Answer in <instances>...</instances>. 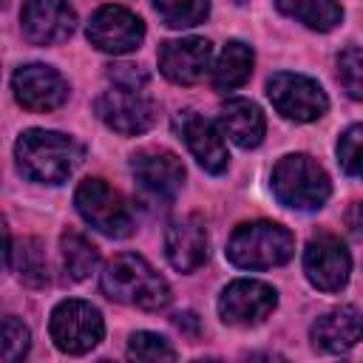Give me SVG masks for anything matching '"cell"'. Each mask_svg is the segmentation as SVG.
<instances>
[{"label":"cell","instance_id":"17","mask_svg":"<svg viewBox=\"0 0 363 363\" xmlns=\"http://www.w3.org/2000/svg\"><path fill=\"white\" fill-rule=\"evenodd\" d=\"M164 252L167 261L179 272H193L207 261V227L204 218L190 213L176 221H170L164 233Z\"/></svg>","mask_w":363,"mask_h":363},{"label":"cell","instance_id":"6","mask_svg":"<svg viewBox=\"0 0 363 363\" xmlns=\"http://www.w3.org/2000/svg\"><path fill=\"white\" fill-rule=\"evenodd\" d=\"M48 332L60 352L85 354L102 340L105 323H102V315L96 306H91L88 301L71 298V301H62L54 306Z\"/></svg>","mask_w":363,"mask_h":363},{"label":"cell","instance_id":"30","mask_svg":"<svg viewBox=\"0 0 363 363\" xmlns=\"http://www.w3.org/2000/svg\"><path fill=\"white\" fill-rule=\"evenodd\" d=\"M9 252H11V241H9V227H6V218L0 216V267L9 261Z\"/></svg>","mask_w":363,"mask_h":363},{"label":"cell","instance_id":"28","mask_svg":"<svg viewBox=\"0 0 363 363\" xmlns=\"http://www.w3.org/2000/svg\"><path fill=\"white\" fill-rule=\"evenodd\" d=\"M360 136H363V128L360 125H352L340 139H337V162L340 167L349 173V176H360Z\"/></svg>","mask_w":363,"mask_h":363},{"label":"cell","instance_id":"7","mask_svg":"<svg viewBox=\"0 0 363 363\" xmlns=\"http://www.w3.org/2000/svg\"><path fill=\"white\" fill-rule=\"evenodd\" d=\"M267 96L272 102V108L295 122H312L320 119L329 108V99L323 94V88L303 74H289L281 71L275 77H269L267 82Z\"/></svg>","mask_w":363,"mask_h":363},{"label":"cell","instance_id":"9","mask_svg":"<svg viewBox=\"0 0 363 363\" xmlns=\"http://www.w3.org/2000/svg\"><path fill=\"white\" fill-rule=\"evenodd\" d=\"M88 40L105 54H130L145 40V23L122 6H102L88 23Z\"/></svg>","mask_w":363,"mask_h":363},{"label":"cell","instance_id":"21","mask_svg":"<svg viewBox=\"0 0 363 363\" xmlns=\"http://www.w3.org/2000/svg\"><path fill=\"white\" fill-rule=\"evenodd\" d=\"M275 6L281 14L315 31H329L343 20V9L337 0H275Z\"/></svg>","mask_w":363,"mask_h":363},{"label":"cell","instance_id":"3","mask_svg":"<svg viewBox=\"0 0 363 363\" xmlns=\"http://www.w3.org/2000/svg\"><path fill=\"white\" fill-rule=\"evenodd\" d=\"M295 238L275 221H250L235 227L227 241V258L241 269H269L292 258Z\"/></svg>","mask_w":363,"mask_h":363},{"label":"cell","instance_id":"5","mask_svg":"<svg viewBox=\"0 0 363 363\" xmlns=\"http://www.w3.org/2000/svg\"><path fill=\"white\" fill-rule=\"evenodd\" d=\"M74 204H77V213L102 235L125 238L133 230V216H130V207L125 204L122 193H116L102 179L79 182V187L74 193Z\"/></svg>","mask_w":363,"mask_h":363},{"label":"cell","instance_id":"23","mask_svg":"<svg viewBox=\"0 0 363 363\" xmlns=\"http://www.w3.org/2000/svg\"><path fill=\"white\" fill-rule=\"evenodd\" d=\"M60 255H62V267H65L71 281H85L99 264V250L82 233H74V230L62 233Z\"/></svg>","mask_w":363,"mask_h":363},{"label":"cell","instance_id":"29","mask_svg":"<svg viewBox=\"0 0 363 363\" xmlns=\"http://www.w3.org/2000/svg\"><path fill=\"white\" fill-rule=\"evenodd\" d=\"M108 77L113 79V85H128V88H145L147 85V74L139 65H111Z\"/></svg>","mask_w":363,"mask_h":363},{"label":"cell","instance_id":"1","mask_svg":"<svg viewBox=\"0 0 363 363\" xmlns=\"http://www.w3.org/2000/svg\"><path fill=\"white\" fill-rule=\"evenodd\" d=\"M99 286L111 301H119V303H128L136 309H147V312H156L170 303L167 281L136 252L113 255L102 269Z\"/></svg>","mask_w":363,"mask_h":363},{"label":"cell","instance_id":"31","mask_svg":"<svg viewBox=\"0 0 363 363\" xmlns=\"http://www.w3.org/2000/svg\"><path fill=\"white\" fill-rule=\"evenodd\" d=\"M6 3H9V0H0V9H3V6H6Z\"/></svg>","mask_w":363,"mask_h":363},{"label":"cell","instance_id":"14","mask_svg":"<svg viewBox=\"0 0 363 363\" xmlns=\"http://www.w3.org/2000/svg\"><path fill=\"white\" fill-rule=\"evenodd\" d=\"M213 60V45L204 37H182L167 40L159 48V68L176 85H196Z\"/></svg>","mask_w":363,"mask_h":363},{"label":"cell","instance_id":"8","mask_svg":"<svg viewBox=\"0 0 363 363\" xmlns=\"http://www.w3.org/2000/svg\"><path fill=\"white\" fill-rule=\"evenodd\" d=\"M96 116L122 136L145 133L156 119V105L142 88L113 85L96 96Z\"/></svg>","mask_w":363,"mask_h":363},{"label":"cell","instance_id":"11","mask_svg":"<svg viewBox=\"0 0 363 363\" xmlns=\"http://www.w3.org/2000/svg\"><path fill=\"white\" fill-rule=\"evenodd\" d=\"M278 303V295L264 281L238 278L230 286H224L218 298V315L230 326H255L261 323Z\"/></svg>","mask_w":363,"mask_h":363},{"label":"cell","instance_id":"20","mask_svg":"<svg viewBox=\"0 0 363 363\" xmlns=\"http://www.w3.org/2000/svg\"><path fill=\"white\" fill-rule=\"evenodd\" d=\"M250 74H252V48L241 40H230L213 65V85L218 91H233L244 85Z\"/></svg>","mask_w":363,"mask_h":363},{"label":"cell","instance_id":"25","mask_svg":"<svg viewBox=\"0 0 363 363\" xmlns=\"http://www.w3.org/2000/svg\"><path fill=\"white\" fill-rule=\"evenodd\" d=\"M128 357L142 363H162L176 360V349L156 332H133L128 340Z\"/></svg>","mask_w":363,"mask_h":363},{"label":"cell","instance_id":"4","mask_svg":"<svg viewBox=\"0 0 363 363\" xmlns=\"http://www.w3.org/2000/svg\"><path fill=\"white\" fill-rule=\"evenodd\" d=\"M272 193L284 207L318 210L326 204L332 184L326 170L306 153H289L272 167Z\"/></svg>","mask_w":363,"mask_h":363},{"label":"cell","instance_id":"24","mask_svg":"<svg viewBox=\"0 0 363 363\" xmlns=\"http://www.w3.org/2000/svg\"><path fill=\"white\" fill-rule=\"evenodd\" d=\"M153 9L164 26L190 28L210 14V0H153Z\"/></svg>","mask_w":363,"mask_h":363},{"label":"cell","instance_id":"27","mask_svg":"<svg viewBox=\"0 0 363 363\" xmlns=\"http://www.w3.org/2000/svg\"><path fill=\"white\" fill-rule=\"evenodd\" d=\"M337 79L346 88V94L352 99L363 96V57L357 45H349L346 51H340L337 57Z\"/></svg>","mask_w":363,"mask_h":363},{"label":"cell","instance_id":"16","mask_svg":"<svg viewBox=\"0 0 363 363\" xmlns=\"http://www.w3.org/2000/svg\"><path fill=\"white\" fill-rule=\"evenodd\" d=\"M176 130L184 139L187 150L193 153V159L207 170V173H224L227 170V145L221 139V133L216 130V125L210 119H204L196 111H184L176 116Z\"/></svg>","mask_w":363,"mask_h":363},{"label":"cell","instance_id":"18","mask_svg":"<svg viewBox=\"0 0 363 363\" xmlns=\"http://www.w3.org/2000/svg\"><path fill=\"white\" fill-rule=\"evenodd\" d=\"M309 337H312L315 349H320V352L340 354V352L352 349L360 340V312H357V306H340V309H332V312L320 315L312 323Z\"/></svg>","mask_w":363,"mask_h":363},{"label":"cell","instance_id":"26","mask_svg":"<svg viewBox=\"0 0 363 363\" xmlns=\"http://www.w3.org/2000/svg\"><path fill=\"white\" fill-rule=\"evenodd\" d=\"M28 343L31 335L23 320H17L14 315L0 318V360H20L28 352Z\"/></svg>","mask_w":363,"mask_h":363},{"label":"cell","instance_id":"2","mask_svg":"<svg viewBox=\"0 0 363 363\" xmlns=\"http://www.w3.org/2000/svg\"><path fill=\"white\" fill-rule=\"evenodd\" d=\"M79 145L57 130H43V128H31L26 133H20L17 145H14V159H17V170L40 184H60L65 182L74 167L79 164Z\"/></svg>","mask_w":363,"mask_h":363},{"label":"cell","instance_id":"10","mask_svg":"<svg viewBox=\"0 0 363 363\" xmlns=\"http://www.w3.org/2000/svg\"><path fill=\"white\" fill-rule=\"evenodd\" d=\"M11 88H14L17 102L26 111H34V113L54 111V108H60L68 99V82H65V77L57 68L43 65V62L20 65L14 71V77H11Z\"/></svg>","mask_w":363,"mask_h":363},{"label":"cell","instance_id":"22","mask_svg":"<svg viewBox=\"0 0 363 363\" xmlns=\"http://www.w3.org/2000/svg\"><path fill=\"white\" fill-rule=\"evenodd\" d=\"M9 258H11V267H14L17 278L26 286L40 289V286L48 284V261H45V250L37 238H20L11 247Z\"/></svg>","mask_w":363,"mask_h":363},{"label":"cell","instance_id":"19","mask_svg":"<svg viewBox=\"0 0 363 363\" xmlns=\"http://www.w3.org/2000/svg\"><path fill=\"white\" fill-rule=\"evenodd\" d=\"M218 122H221V130L238 145V147H255L261 145L264 139V130H267V122H264V113L255 102L250 99H230L221 105V113H218Z\"/></svg>","mask_w":363,"mask_h":363},{"label":"cell","instance_id":"15","mask_svg":"<svg viewBox=\"0 0 363 363\" xmlns=\"http://www.w3.org/2000/svg\"><path fill=\"white\" fill-rule=\"evenodd\" d=\"M130 170L136 182L156 199H173L184 184V164L164 147H145L133 153Z\"/></svg>","mask_w":363,"mask_h":363},{"label":"cell","instance_id":"13","mask_svg":"<svg viewBox=\"0 0 363 363\" xmlns=\"http://www.w3.org/2000/svg\"><path fill=\"white\" fill-rule=\"evenodd\" d=\"M20 26L28 43L57 45L74 34L77 11L65 0H26L20 11Z\"/></svg>","mask_w":363,"mask_h":363},{"label":"cell","instance_id":"12","mask_svg":"<svg viewBox=\"0 0 363 363\" xmlns=\"http://www.w3.org/2000/svg\"><path fill=\"white\" fill-rule=\"evenodd\" d=\"M303 272L312 281V286L323 292H337L346 286L352 272L349 250L335 235H318L303 250Z\"/></svg>","mask_w":363,"mask_h":363}]
</instances>
